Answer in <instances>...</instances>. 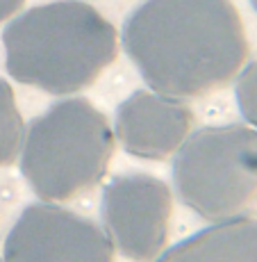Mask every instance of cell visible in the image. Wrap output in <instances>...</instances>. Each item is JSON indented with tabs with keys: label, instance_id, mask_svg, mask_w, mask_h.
<instances>
[{
	"label": "cell",
	"instance_id": "obj_1",
	"mask_svg": "<svg viewBox=\"0 0 257 262\" xmlns=\"http://www.w3.org/2000/svg\"><path fill=\"white\" fill-rule=\"evenodd\" d=\"M121 43L153 92L180 100L228 84L248 55L232 0H144L125 18Z\"/></svg>",
	"mask_w": 257,
	"mask_h": 262
},
{
	"label": "cell",
	"instance_id": "obj_2",
	"mask_svg": "<svg viewBox=\"0 0 257 262\" xmlns=\"http://www.w3.org/2000/svg\"><path fill=\"white\" fill-rule=\"evenodd\" d=\"M5 67L16 82L55 96L89 87L116 59V28L91 5L57 0L14 16L3 30Z\"/></svg>",
	"mask_w": 257,
	"mask_h": 262
},
{
	"label": "cell",
	"instance_id": "obj_3",
	"mask_svg": "<svg viewBox=\"0 0 257 262\" xmlns=\"http://www.w3.org/2000/svg\"><path fill=\"white\" fill-rule=\"evenodd\" d=\"M114 130L87 98H64L32 119L21 146V171L43 201H66L91 189L114 153Z\"/></svg>",
	"mask_w": 257,
	"mask_h": 262
},
{
	"label": "cell",
	"instance_id": "obj_4",
	"mask_svg": "<svg viewBox=\"0 0 257 262\" xmlns=\"http://www.w3.org/2000/svg\"><path fill=\"white\" fill-rule=\"evenodd\" d=\"M173 187L212 224L250 216L257 208V130L228 123L189 133L175 150Z\"/></svg>",
	"mask_w": 257,
	"mask_h": 262
},
{
	"label": "cell",
	"instance_id": "obj_5",
	"mask_svg": "<svg viewBox=\"0 0 257 262\" xmlns=\"http://www.w3.org/2000/svg\"><path fill=\"white\" fill-rule=\"evenodd\" d=\"M173 194L148 173L114 176L103 189L100 219L114 251L132 262H153L166 246Z\"/></svg>",
	"mask_w": 257,
	"mask_h": 262
},
{
	"label": "cell",
	"instance_id": "obj_6",
	"mask_svg": "<svg viewBox=\"0 0 257 262\" xmlns=\"http://www.w3.org/2000/svg\"><path fill=\"white\" fill-rule=\"evenodd\" d=\"M5 262H112L114 246L87 216L50 203H34L14 221L3 249Z\"/></svg>",
	"mask_w": 257,
	"mask_h": 262
},
{
	"label": "cell",
	"instance_id": "obj_7",
	"mask_svg": "<svg viewBox=\"0 0 257 262\" xmlns=\"http://www.w3.org/2000/svg\"><path fill=\"white\" fill-rule=\"evenodd\" d=\"M194 114L184 100L139 89L116 107L114 139L125 153L144 160H166L189 137Z\"/></svg>",
	"mask_w": 257,
	"mask_h": 262
},
{
	"label": "cell",
	"instance_id": "obj_8",
	"mask_svg": "<svg viewBox=\"0 0 257 262\" xmlns=\"http://www.w3.org/2000/svg\"><path fill=\"white\" fill-rule=\"evenodd\" d=\"M153 262H257V219L212 224L162 251Z\"/></svg>",
	"mask_w": 257,
	"mask_h": 262
},
{
	"label": "cell",
	"instance_id": "obj_9",
	"mask_svg": "<svg viewBox=\"0 0 257 262\" xmlns=\"http://www.w3.org/2000/svg\"><path fill=\"white\" fill-rule=\"evenodd\" d=\"M25 137V123L16 107L14 89L0 80V167H9L18 160Z\"/></svg>",
	"mask_w": 257,
	"mask_h": 262
},
{
	"label": "cell",
	"instance_id": "obj_10",
	"mask_svg": "<svg viewBox=\"0 0 257 262\" xmlns=\"http://www.w3.org/2000/svg\"><path fill=\"white\" fill-rule=\"evenodd\" d=\"M235 98L244 121L257 130V59L241 69L235 84Z\"/></svg>",
	"mask_w": 257,
	"mask_h": 262
},
{
	"label": "cell",
	"instance_id": "obj_11",
	"mask_svg": "<svg viewBox=\"0 0 257 262\" xmlns=\"http://www.w3.org/2000/svg\"><path fill=\"white\" fill-rule=\"evenodd\" d=\"M23 3L25 0H0V23L12 18L14 14L23 7Z\"/></svg>",
	"mask_w": 257,
	"mask_h": 262
},
{
	"label": "cell",
	"instance_id": "obj_12",
	"mask_svg": "<svg viewBox=\"0 0 257 262\" xmlns=\"http://www.w3.org/2000/svg\"><path fill=\"white\" fill-rule=\"evenodd\" d=\"M250 5H253V9L257 12V0H250Z\"/></svg>",
	"mask_w": 257,
	"mask_h": 262
}]
</instances>
